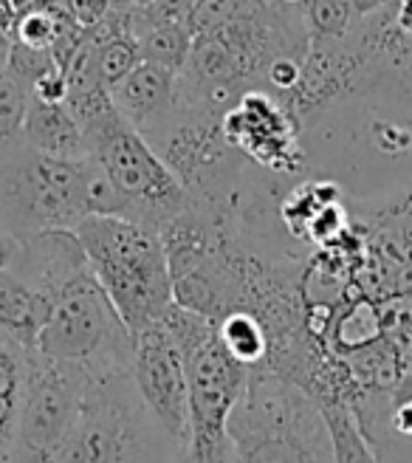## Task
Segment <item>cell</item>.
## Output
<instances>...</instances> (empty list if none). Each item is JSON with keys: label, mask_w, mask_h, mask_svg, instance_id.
I'll return each instance as SVG.
<instances>
[{"label": "cell", "mask_w": 412, "mask_h": 463, "mask_svg": "<svg viewBox=\"0 0 412 463\" xmlns=\"http://www.w3.org/2000/svg\"><path fill=\"white\" fill-rule=\"evenodd\" d=\"M65 105L85 136L88 158L97 161L113 187L133 206V223L162 232L187 210V193L181 181L147 138L117 110L108 88L68 97Z\"/></svg>", "instance_id": "1"}, {"label": "cell", "mask_w": 412, "mask_h": 463, "mask_svg": "<svg viewBox=\"0 0 412 463\" xmlns=\"http://www.w3.org/2000/svg\"><path fill=\"white\" fill-rule=\"evenodd\" d=\"M226 463H336L319 404L268 370H251L226 424Z\"/></svg>", "instance_id": "2"}, {"label": "cell", "mask_w": 412, "mask_h": 463, "mask_svg": "<svg viewBox=\"0 0 412 463\" xmlns=\"http://www.w3.org/2000/svg\"><path fill=\"white\" fill-rule=\"evenodd\" d=\"M74 232L130 336L158 326L173 306L162 235L125 218H85Z\"/></svg>", "instance_id": "3"}, {"label": "cell", "mask_w": 412, "mask_h": 463, "mask_svg": "<svg viewBox=\"0 0 412 463\" xmlns=\"http://www.w3.org/2000/svg\"><path fill=\"white\" fill-rule=\"evenodd\" d=\"M187 455L147 412L130 370L88 376L80 415L54 463H181Z\"/></svg>", "instance_id": "4"}, {"label": "cell", "mask_w": 412, "mask_h": 463, "mask_svg": "<svg viewBox=\"0 0 412 463\" xmlns=\"http://www.w3.org/2000/svg\"><path fill=\"white\" fill-rule=\"evenodd\" d=\"M187 370L190 392V463H226V424L243 399L251 370L238 364L218 342L215 322L175 303L162 319Z\"/></svg>", "instance_id": "5"}, {"label": "cell", "mask_w": 412, "mask_h": 463, "mask_svg": "<svg viewBox=\"0 0 412 463\" xmlns=\"http://www.w3.org/2000/svg\"><path fill=\"white\" fill-rule=\"evenodd\" d=\"M82 161H60L26 142L0 147V229L20 243L42 232L77 229L85 221Z\"/></svg>", "instance_id": "6"}, {"label": "cell", "mask_w": 412, "mask_h": 463, "mask_svg": "<svg viewBox=\"0 0 412 463\" xmlns=\"http://www.w3.org/2000/svg\"><path fill=\"white\" fill-rule=\"evenodd\" d=\"M37 354L97 373L133 370V336L94 271L68 283L54 299L37 339Z\"/></svg>", "instance_id": "7"}, {"label": "cell", "mask_w": 412, "mask_h": 463, "mask_svg": "<svg viewBox=\"0 0 412 463\" xmlns=\"http://www.w3.org/2000/svg\"><path fill=\"white\" fill-rule=\"evenodd\" d=\"M88 387V370L32 351L23 392L14 463H54L71 432Z\"/></svg>", "instance_id": "8"}, {"label": "cell", "mask_w": 412, "mask_h": 463, "mask_svg": "<svg viewBox=\"0 0 412 463\" xmlns=\"http://www.w3.org/2000/svg\"><path fill=\"white\" fill-rule=\"evenodd\" d=\"M133 384L147 407V412L162 427L175 449L190 452V392L187 370L173 336L158 326L133 336Z\"/></svg>", "instance_id": "9"}, {"label": "cell", "mask_w": 412, "mask_h": 463, "mask_svg": "<svg viewBox=\"0 0 412 463\" xmlns=\"http://www.w3.org/2000/svg\"><path fill=\"white\" fill-rule=\"evenodd\" d=\"M220 128L229 145L268 173L291 175L305 167V150L296 138L300 125L266 90H251L232 110H226Z\"/></svg>", "instance_id": "10"}, {"label": "cell", "mask_w": 412, "mask_h": 463, "mask_svg": "<svg viewBox=\"0 0 412 463\" xmlns=\"http://www.w3.org/2000/svg\"><path fill=\"white\" fill-rule=\"evenodd\" d=\"M110 97L117 110L147 138L150 147L181 119L178 74L155 62H142L122 85L110 90Z\"/></svg>", "instance_id": "11"}, {"label": "cell", "mask_w": 412, "mask_h": 463, "mask_svg": "<svg viewBox=\"0 0 412 463\" xmlns=\"http://www.w3.org/2000/svg\"><path fill=\"white\" fill-rule=\"evenodd\" d=\"M12 271L45 299H54L68 283H74L82 274H88L90 263L77 232L54 229L23 241L20 258Z\"/></svg>", "instance_id": "12"}, {"label": "cell", "mask_w": 412, "mask_h": 463, "mask_svg": "<svg viewBox=\"0 0 412 463\" xmlns=\"http://www.w3.org/2000/svg\"><path fill=\"white\" fill-rule=\"evenodd\" d=\"M130 17L142 60L162 65L173 74L184 71L192 52L184 4H130Z\"/></svg>", "instance_id": "13"}, {"label": "cell", "mask_w": 412, "mask_h": 463, "mask_svg": "<svg viewBox=\"0 0 412 463\" xmlns=\"http://www.w3.org/2000/svg\"><path fill=\"white\" fill-rule=\"evenodd\" d=\"M23 142L32 150L60 161L88 158L85 136L65 102H42L32 97L26 125H23Z\"/></svg>", "instance_id": "14"}, {"label": "cell", "mask_w": 412, "mask_h": 463, "mask_svg": "<svg viewBox=\"0 0 412 463\" xmlns=\"http://www.w3.org/2000/svg\"><path fill=\"white\" fill-rule=\"evenodd\" d=\"M52 311V299L26 286L14 271H0V331L37 351V339Z\"/></svg>", "instance_id": "15"}, {"label": "cell", "mask_w": 412, "mask_h": 463, "mask_svg": "<svg viewBox=\"0 0 412 463\" xmlns=\"http://www.w3.org/2000/svg\"><path fill=\"white\" fill-rule=\"evenodd\" d=\"M325 415V424L333 444V460L336 463H379L368 435L361 432L359 419L351 407V399L342 396H325L316 402Z\"/></svg>", "instance_id": "16"}, {"label": "cell", "mask_w": 412, "mask_h": 463, "mask_svg": "<svg viewBox=\"0 0 412 463\" xmlns=\"http://www.w3.org/2000/svg\"><path fill=\"white\" fill-rule=\"evenodd\" d=\"M218 328V342L223 345V351L232 356L238 364L246 370H260L268 362V336L260 326V319L248 311H232L226 314L220 322H215Z\"/></svg>", "instance_id": "17"}, {"label": "cell", "mask_w": 412, "mask_h": 463, "mask_svg": "<svg viewBox=\"0 0 412 463\" xmlns=\"http://www.w3.org/2000/svg\"><path fill=\"white\" fill-rule=\"evenodd\" d=\"M376 9L379 4H336V0H328V4L325 0H319V4H303L311 43L351 37L359 23Z\"/></svg>", "instance_id": "18"}, {"label": "cell", "mask_w": 412, "mask_h": 463, "mask_svg": "<svg viewBox=\"0 0 412 463\" xmlns=\"http://www.w3.org/2000/svg\"><path fill=\"white\" fill-rule=\"evenodd\" d=\"M65 20H68V4L26 6L17 12L12 29L6 32L20 45H29V49H37V52H54Z\"/></svg>", "instance_id": "19"}, {"label": "cell", "mask_w": 412, "mask_h": 463, "mask_svg": "<svg viewBox=\"0 0 412 463\" xmlns=\"http://www.w3.org/2000/svg\"><path fill=\"white\" fill-rule=\"evenodd\" d=\"M29 105H32V88L12 71H6L0 77V147H9L23 138Z\"/></svg>", "instance_id": "20"}, {"label": "cell", "mask_w": 412, "mask_h": 463, "mask_svg": "<svg viewBox=\"0 0 412 463\" xmlns=\"http://www.w3.org/2000/svg\"><path fill=\"white\" fill-rule=\"evenodd\" d=\"M54 68H60L57 60H54V52H37V49H29V45H20V43L12 45L9 71L14 77H20L29 88H34L45 74H52Z\"/></svg>", "instance_id": "21"}, {"label": "cell", "mask_w": 412, "mask_h": 463, "mask_svg": "<svg viewBox=\"0 0 412 463\" xmlns=\"http://www.w3.org/2000/svg\"><path fill=\"white\" fill-rule=\"evenodd\" d=\"M12 34L6 29H0V77L9 71V60H12Z\"/></svg>", "instance_id": "22"}]
</instances>
